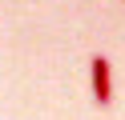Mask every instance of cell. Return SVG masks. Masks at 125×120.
Segmentation results:
<instances>
[{
  "instance_id": "1",
  "label": "cell",
  "mask_w": 125,
  "mask_h": 120,
  "mask_svg": "<svg viewBox=\"0 0 125 120\" xmlns=\"http://www.w3.org/2000/svg\"><path fill=\"white\" fill-rule=\"evenodd\" d=\"M89 76H93V100L97 108H109L113 104V68H109V56H93L89 60Z\"/></svg>"
}]
</instances>
